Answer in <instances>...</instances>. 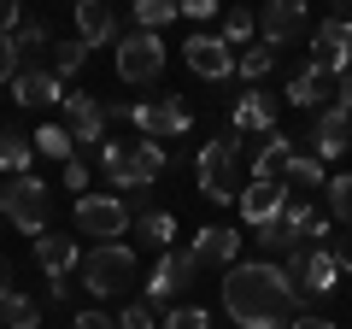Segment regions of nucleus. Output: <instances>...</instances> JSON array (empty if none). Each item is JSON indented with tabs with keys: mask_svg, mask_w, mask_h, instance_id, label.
Here are the masks:
<instances>
[{
	"mask_svg": "<svg viewBox=\"0 0 352 329\" xmlns=\"http://www.w3.org/2000/svg\"><path fill=\"white\" fill-rule=\"evenodd\" d=\"M36 153L71 164V159H76V141H71V129H65V124H41V129H36Z\"/></svg>",
	"mask_w": 352,
	"mask_h": 329,
	"instance_id": "30",
	"label": "nucleus"
},
{
	"mask_svg": "<svg viewBox=\"0 0 352 329\" xmlns=\"http://www.w3.org/2000/svg\"><path fill=\"white\" fill-rule=\"evenodd\" d=\"M76 259H82V253H76V241H71V235H59V229L36 235V265L47 270V288L71 277V270H76Z\"/></svg>",
	"mask_w": 352,
	"mask_h": 329,
	"instance_id": "17",
	"label": "nucleus"
},
{
	"mask_svg": "<svg viewBox=\"0 0 352 329\" xmlns=\"http://www.w3.org/2000/svg\"><path fill=\"white\" fill-rule=\"evenodd\" d=\"M346 47H352V24H346V18H323L317 36H311V65L335 71V59H346Z\"/></svg>",
	"mask_w": 352,
	"mask_h": 329,
	"instance_id": "21",
	"label": "nucleus"
},
{
	"mask_svg": "<svg viewBox=\"0 0 352 329\" xmlns=\"http://www.w3.org/2000/svg\"><path fill=\"white\" fill-rule=\"evenodd\" d=\"M182 59H188V71L206 76V83L235 76V53L223 47V36H188V41H182Z\"/></svg>",
	"mask_w": 352,
	"mask_h": 329,
	"instance_id": "12",
	"label": "nucleus"
},
{
	"mask_svg": "<svg viewBox=\"0 0 352 329\" xmlns=\"http://www.w3.org/2000/svg\"><path fill=\"white\" fill-rule=\"evenodd\" d=\"M176 12H182L176 0H141V6H135V12H129V18H135V30H153V36H159V30L170 24Z\"/></svg>",
	"mask_w": 352,
	"mask_h": 329,
	"instance_id": "31",
	"label": "nucleus"
},
{
	"mask_svg": "<svg viewBox=\"0 0 352 329\" xmlns=\"http://www.w3.org/2000/svg\"><path fill=\"white\" fill-rule=\"evenodd\" d=\"M164 71V41L153 30H124L118 36V76L124 83H159Z\"/></svg>",
	"mask_w": 352,
	"mask_h": 329,
	"instance_id": "7",
	"label": "nucleus"
},
{
	"mask_svg": "<svg viewBox=\"0 0 352 329\" xmlns=\"http://www.w3.org/2000/svg\"><path fill=\"white\" fill-rule=\"evenodd\" d=\"M65 189H76V200H82V189H88V164H82V159L65 164Z\"/></svg>",
	"mask_w": 352,
	"mask_h": 329,
	"instance_id": "40",
	"label": "nucleus"
},
{
	"mask_svg": "<svg viewBox=\"0 0 352 329\" xmlns=\"http://www.w3.org/2000/svg\"><path fill=\"white\" fill-rule=\"evenodd\" d=\"M270 136L276 129V94H264V89H247L235 100V136Z\"/></svg>",
	"mask_w": 352,
	"mask_h": 329,
	"instance_id": "18",
	"label": "nucleus"
},
{
	"mask_svg": "<svg viewBox=\"0 0 352 329\" xmlns=\"http://www.w3.org/2000/svg\"><path fill=\"white\" fill-rule=\"evenodd\" d=\"M329 212H335L340 224H352V171L329 177Z\"/></svg>",
	"mask_w": 352,
	"mask_h": 329,
	"instance_id": "33",
	"label": "nucleus"
},
{
	"mask_svg": "<svg viewBox=\"0 0 352 329\" xmlns=\"http://www.w3.org/2000/svg\"><path fill=\"white\" fill-rule=\"evenodd\" d=\"M288 200H294V189L282 177H270V182H247L241 189V217H247L252 229H264V224H276L282 212H288Z\"/></svg>",
	"mask_w": 352,
	"mask_h": 329,
	"instance_id": "10",
	"label": "nucleus"
},
{
	"mask_svg": "<svg viewBox=\"0 0 352 329\" xmlns=\"http://www.w3.org/2000/svg\"><path fill=\"white\" fill-rule=\"evenodd\" d=\"M118 329H159V323H153V306L147 300H129L124 312H118Z\"/></svg>",
	"mask_w": 352,
	"mask_h": 329,
	"instance_id": "37",
	"label": "nucleus"
},
{
	"mask_svg": "<svg viewBox=\"0 0 352 329\" xmlns=\"http://www.w3.org/2000/svg\"><path fill=\"white\" fill-rule=\"evenodd\" d=\"M12 100L18 106H53V100H65V83L41 65V71H18L12 76Z\"/></svg>",
	"mask_w": 352,
	"mask_h": 329,
	"instance_id": "20",
	"label": "nucleus"
},
{
	"mask_svg": "<svg viewBox=\"0 0 352 329\" xmlns=\"http://www.w3.org/2000/svg\"><path fill=\"white\" fill-rule=\"evenodd\" d=\"M282 270H288V282L300 288V300L305 294H335L340 288V265H335L329 247H294V253L282 259Z\"/></svg>",
	"mask_w": 352,
	"mask_h": 329,
	"instance_id": "6",
	"label": "nucleus"
},
{
	"mask_svg": "<svg viewBox=\"0 0 352 329\" xmlns=\"http://www.w3.org/2000/svg\"><path fill=\"white\" fill-rule=\"evenodd\" d=\"M194 277H200V265H194L188 247H182V253H159V265H153V277H147V306L176 300V288H188Z\"/></svg>",
	"mask_w": 352,
	"mask_h": 329,
	"instance_id": "11",
	"label": "nucleus"
},
{
	"mask_svg": "<svg viewBox=\"0 0 352 329\" xmlns=\"http://www.w3.org/2000/svg\"><path fill=\"white\" fill-rule=\"evenodd\" d=\"M76 329H118V317H106V312H76Z\"/></svg>",
	"mask_w": 352,
	"mask_h": 329,
	"instance_id": "42",
	"label": "nucleus"
},
{
	"mask_svg": "<svg viewBox=\"0 0 352 329\" xmlns=\"http://www.w3.org/2000/svg\"><path fill=\"white\" fill-rule=\"evenodd\" d=\"M223 312L235 329H282L288 317H300V288L288 282L282 265L247 259V265L223 270Z\"/></svg>",
	"mask_w": 352,
	"mask_h": 329,
	"instance_id": "1",
	"label": "nucleus"
},
{
	"mask_svg": "<svg viewBox=\"0 0 352 329\" xmlns=\"http://www.w3.org/2000/svg\"><path fill=\"white\" fill-rule=\"evenodd\" d=\"M305 30V6L300 0H270L258 12V36H264V47H282V41H294Z\"/></svg>",
	"mask_w": 352,
	"mask_h": 329,
	"instance_id": "16",
	"label": "nucleus"
},
{
	"mask_svg": "<svg viewBox=\"0 0 352 329\" xmlns=\"http://www.w3.org/2000/svg\"><path fill=\"white\" fill-rule=\"evenodd\" d=\"M129 124L141 129V141H170V136H182L194 118H188L182 100H141V106H129Z\"/></svg>",
	"mask_w": 352,
	"mask_h": 329,
	"instance_id": "9",
	"label": "nucleus"
},
{
	"mask_svg": "<svg viewBox=\"0 0 352 329\" xmlns=\"http://www.w3.org/2000/svg\"><path fill=\"white\" fill-rule=\"evenodd\" d=\"M270 65H276V47H264V41H258V47H247V53H241V59H235V76H241V83H252V89H258L264 76H270Z\"/></svg>",
	"mask_w": 352,
	"mask_h": 329,
	"instance_id": "29",
	"label": "nucleus"
},
{
	"mask_svg": "<svg viewBox=\"0 0 352 329\" xmlns=\"http://www.w3.org/2000/svg\"><path fill=\"white\" fill-rule=\"evenodd\" d=\"M182 18H194V24H206V18H217V0H182Z\"/></svg>",
	"mask_w": 352,
	"mask_h": 329,
	"instance_id": "39",
	"label": "nucleus"
},
{
	"mask_svg": "<svg viewBox=\"0 0 352 329\" xmlns=\"http://www.w3.org/2000/svg\"><path fill=\"white\" fill-rule=\"evenodd\" d=\"M0 329H41V306L30 294H6L0 300Z\"/></svg>",
	"mask_w": 352,
	"mask_h": 329,
	"instance_id": "27",
	"label": "nucleus"
},
{
	"mask_svg": "<svg viewBox=\"0 0 352 329\" xmlns=\"http://www.w3.org/2000/svg\"><path fill=\"white\" fill-rule=\"evenodd\" d=\"M252 30H258V18H252V12H223V47H247Z\"/></svg>",
	"mask_w": 352,
	"mask_h": 329,
	"instance_id": "34",
	"label": "nucleus"
},
{
	"mask_svg": "<svg viewBox=\"0 0 352 329\" xmlns=\"http://www.w3.org/2000/svg\"><path fill=\"white\" fill-rule=\"evenodd\" d=\"M159 329H212V312L206 306H170V317Z\"/></svg>",
	"mask_w": 352,
	"mask_h": 329,
	"instance_id": "35",
	"label": "nucleus"
},
{
	"mask_svg": "<svg viewBox=\"0 0 352 329\" xmlns=\"http://www.w3.org/2000/svg\"><path fill=\"white\" fill-rule=\"evenodd\" d=\"M30 159H36V141H30L24 129H0V171H6V177H24Z\"/></svg>",
	"mask_w": 352,
	"mask_h": 329,
	"instance_id": "26",
	"label": "nucleus"
},
{
	"mask_svg": "<svg viewBox=\"0 0 352 329\" xmlns=\"http://www.w3.org/2000/svg\"><path fill=\"white\" fill-rule=\"evenodd\" d=\"M100 164H106V177H112L118 189L141 194V189L159 182L164 147H159V141H100Z\"/></svg>",
	"mask_w": 352,
	"mask_h": 329,
	"instance_id": "2",
	"label": "nucleus"
},
{
	"mask_svg": "<svg viewBox=\"0 0 352 329\" xmlns=\"http://www.w3.org/2000/svg\"><path fill=\"white\" fill-rule=\"evenodd\" d=\"M135 247H124V241H106V247H88L82 253V288L88 294H124L129 282H135Z\"/></svg>",
	"mask_w": 352,
	"mask_h": 329,
	"instance_id": "4",
	"label": "nucleus"
},
{
	"mask_svg": "<svg viewBox=\"0 0 352 329\" xmlns=\"http://www.w3.org/2000/svg\"><path fill=\"white\" fill-rule=\"evenodd\" d=\"M18 76V47H12V36H0V83H12Z\"/></svg>",
	"mask_w": 352,
	"mask_h": 329,
	"instance_id": "38",
	"label": "nucleus"
},
{
	"mask_svg": "<svg viewBox=\"0 0 352 329\" xmlns=\"http://www.w3.org/2000/svg\"><path fill=\"white\" fill-rule=\"evenodd\" d=\"M0 217H12L30 241L47 235V182L30 177V171H24V177H6V182H0Z\"/></svg>",
	"mask_w": 352,
	"mask_h": 329,
	"instance_id": "5",
	"label": "nucleus"
},
{
	"mask_svg": "<svg viewBox=\"0 0 352 329\" xmlns=\"http://www.w3.org/2000/svg\"><path fill=\"white\" fill-rule=\"evenodd\" d=\"M135 235L147 241V247H159V253H170V241H176V217H170V212H141V217H135Z\"/></svg>",
	"mask_w": 352,
	"mask_h": 329,
	"instance_id": "28",
	"label": "nucleus"
},
{
	"mask_svg": "<svg viewBox=\"0 0 352 329\" xmlns=\"http://www.w3.org/2000/svg\"><path fill=\"white\" fill-rule=\"evenodd\" d=\"M323 94H329V71H323V65H305V71L288 83L282 100H288V106H305V112H323Z\"/></svg>",
	"mask_w": 352,
	"mask_h": 329,
	"instance_id": "25",
	"label": "nucleus"
},
{
	"mask_svg": "<svg viewBox=\"0 0 352 329\" xmlns=\"http://www.w3.org/2000/svg\"><path fill=\"white\" fill-rule=\"evenodd\" d=\"M329 76H335V106H346V112H352V47H346V59H335V71H329Z\"/></svg>",
	"mask_w": 352,
	"mask_h": 329,
	"instance_id": "36",
	"label": "nucleus"
},
{
	"mask_svg": "<svg viewBox=\"0 0 352 329\" xmlns=\"http://www.w3.org/2000/svg\"><path fill=\"white\" fill-rule=\"evenodd\" d=\"M188 253H194V265H200V270H229V265H235V253H241V229L212 224V229H200V235L188 241Z\"/></svg>",
	"mask_w": 352,
	"mask_h": 329,
	"instance_id": "14",
	"label": "nucleus"
},
{
	"mask_svg": "<svg viewBox=\"0 0 352 329\" xmlns=\"http://www.w3.org/2000/svg\"><path fill=\"white\" fill-rule=\"evenodd\" d=\"M294 159V141L282 136V129H270V136H258V147H252V182H270L282 177V164Z\"/></svg>",
	"mask_w": 352,
	"mask_h": 329,
	"instance_id": "22",
	"label": "nucleus"
},
{
	"mask_svg": "<svg viewBox=\"0 0 352 329\" xmlns=\"http://www.w3.org/2000/svg\"><path fill=\"white\" fill-rule=\"evenodd\" d=\"M194 171H200V194L206 200H241V136L235 129H223V136H212L200 147V164H194Z\"/></svg>",
	"mask_w": 352,
	"mask_h": 329,
	"instance_id": "3",
	"label": "nucleus"
},
{
	"mask_svg": "<svg viewBox=\"0 0 352 329\" xmlns=\"http://www.w3.org/2000/svg\"><path fill=\"white\" fill-rule=\"evenodd\" d=\"M18 24H24V12H18L12 0H0V36H12V30H18Z\"/></svg>",
	"mask_w": 352,
	"mask_h": 329,
	"instance_id": "43",
	"label": "nucleus"
},
{
	"mask_svg": "<svg viewBox=\"0 0 352 329\" xmlns=\"http://www.w3.org/2000/svg\"><path fill=\"white\" fill-rule=\"evenodd\" d=\"M82 65H88V47H82V41H53V76H59V83H65V76H76Z\"/></svg>",
	"mask_w": 352,
	"mask_h": 329,
	"instance_id": "32",
	"label": "nucleus"
},
{
	"mask_svg": "<svg viewBox=\"0 0 352 329\" xmlns=\"http://www.w3.org/2000/svg\"><path fill=\"white\" fill-rule=\"evenodd\" d=\"M76 229L94 235L106 247L112 235H124V229H129V206L118 200V194H82V200H76Z\"/></svg>",
	"mask_w": 352,
	"mask_h": 329,
	"instance_id": "8",
	"label": "nucleus"
},
{
	"mask_svg": "<svg viewBox=\"0 0 352 329\" xmlns=\"http://www.w3.org/2000/svg\"><path fill=\"white\" fill-rule=\"evenodd\" d=\"M12 47H18V71H41V53L53 47V36H47L41 18H24V24L12 30Z\"/></svg>",
	"mask_w": 352,
	"mask_h": 329,
	"instance_id": "23",
	"label": "nucleus"
},
{
	"mask_svg": "<svg viewBox=\"0 0 352 329\" xmlns=\"http://www.w3.org/2000/svg\"><path fill=\"white\" fill-rule=\"evenodd\" d=\"M76 41H82L88 53L100 47V41H118V18H112L106 0H82V6H76Z\"/></svg>",
	"mask_w": 352,
	"mask_h": 329,
	"instance_id": "19",
	"label": "nucleus"
},
{
	"mask_svg": "<svg viewBox=\"0 0 352 329\" xmlns=\"http://www.w3.org/2000/svg\"><path fill=\"white\" fill-rule=\"evenodd\" d=\"M65 129H71L76 147L106 141V106L94 100V94H65Z\"/></svg>",
	"mask_w": 352,
	"mask_h": 329,
	"instance_id": "15",
	"label": "nucleus"
},
{
	"mask_svg": "<svg viewBox=\"0 0 352 329\" xmlns=\"http://www.w3.org/2000/svg\"><path fill=\"white\" fill-rule=\"evenodd\" d=\"M329 253H335L340 270H352V235H335V241H329Z\"/></svg>",
	"mask_w": 352,
	"mask_h": 329,
	"instance_id": "41",
	"label": "nucleus"
},
{
	"mask_svg": "<svg viewBox=\"0 0 352 329\" xmlns=\"http://www.w3.org/2000/svg\"><path fill=\"white\" fill-rule=\"evenodd\" d=\"M311 147H317L323 164H335L340 153L352 147V112H346V106H323V112L311 118Z\"/></svg>",
	"mask_w": 352,
	"mask_h": 329,
	"instance_id": "13",
	"label": "nucleus"
},
{
	"mask_svg": "<svg viewBox=\"0 0 352 329\" xmlns=\"http://www.w3.org/2000/svg\"><path fill=\"white\" fill-rule=\"evenodd\" d=\"M6 282H12V270H6V259H0V300H6V294H12V288H6Z\"/></svg>",
	"mask_w": 352,
	"mask_h": 329,
	"instance_id": "45",
	"label": "nucleus"
},
{
	"mask_svg": "<svg viewBox=\"0 0 352 329\" xmlns=\"http://www.w3.org/2000/svg\"><path fill=\"white\" fill-rule=\"evenodd\" d=\"M288 329H335V323H329V317H317V312H300Z\"/></svg>",
	"mask_w": 352,
	"mask_h": 329,
	"instance_id": "44",
	"label": "nucleus"
},
{
	"mask_svg": "<svg viewBox=\"0 0 352 329\" xmlns=\"http://www.w3.org/2000/svg\"><path fill=\"white\" fill-rule=\"evenodd\" d=\"M282 182H288V189H300V200L311 189H329V164L317 159V153H294L288 164H282Z\"/></svg>",
	"mask_w": 352,
	"mask_h": 329,
	"instance_id": "24",
	"label": "nucleus"
}]
</instances>
